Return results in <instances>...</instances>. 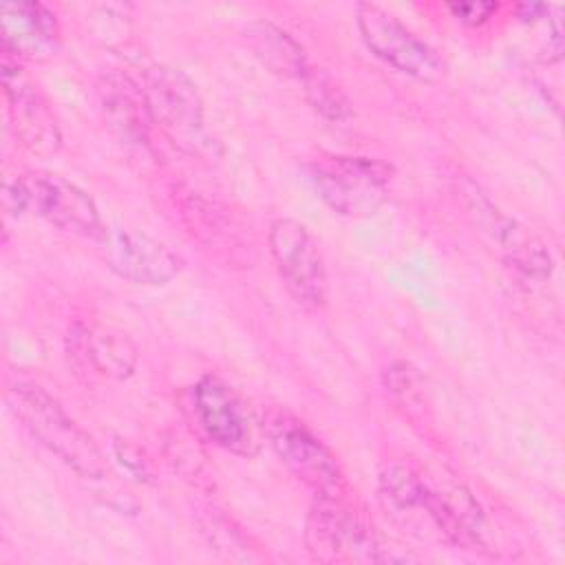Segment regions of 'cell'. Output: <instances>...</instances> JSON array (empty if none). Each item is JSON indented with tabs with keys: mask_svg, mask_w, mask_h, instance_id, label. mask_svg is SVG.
<instances>
[{
	"mask_svg": "<svg viewBox=\"0 0 565 565\" xmlns=\"http://www.w3.org/2000/svg\"><path fill=\"white\" fill-rule=\"evenodd\" d=\"M192 411L203 435L218 448L243 457L256 452V424L241 395L221 377L203 375L192 386Z\"/></svg>",
	"mask_w": 565,
	"mask_h": 565,
	"instance_id": "9",
	"label": "cell"
},
{
	"mask_svg": "<svg viewBox=\"0 0 565 565\" xmlns=\"http://www.w3.org/2000/svg\"><path fill=\"white\" fill-rule=\"evenodd\" d=\"M305 545L322 563L393 561L373 527L344 501L342 492L316 494L305 523Z\"/></svg>",
	"mask_w": 565,
	"mask_h": 565,
	"instance_id": "3",
	"label": "cell"
},
{
	"mask_svg": "<svg viewBox=\"0 0 565 565\" xmlns=\"http://www.w3.org/2000/svg\"><path fill=\"white\" fill-rule=\"evenodd\" d=\"M4 207L18 216L31 212L77 236L102 241L106 234L95 201L60 174L24 172L4 181Z\"/></svg>",
	"mask_w": 565,
	"mask_h": 565,
	"instance_id": "2",
	"label": "cell"
},
{
	"mask_svg": "<svg viewBox=\"0 0 565 565\" xmlns=\"http://www.w3.org/2000/svg\"><path fill=\"white\" fill-rule=\"evenodd\" d=\"M320 199L342 216H371L386 201L393 166L375 157L322 154L309 166Z\"/></svg>",
	"mask_w": 565,
	"mask_h": 565,
	"instance_id": "5",
	"label": "cell"
},
{
	"mask_svg": "<svg viewBox=\"0 0 565 565\" xmlns=\"http://www.w3.org/2000/svg\"><path fill=\"white\" fill-rule=\"evenodd\" d=\"M448 11L463 24L470 26H479L483 22H488L497 11L499 4L497 2H483V0H470V2H448L446 4Z\"/></svg>",
	"mask_w": 565,
	"mask_h": 565,
	"instance_id": "21",
	"label": "cell"
},
{
	"mask_svg": "<svg viewBox=\"0 0 565 565\" xmlns=\"http://www.w3.org/2000/svg\"><path fill=\"white\" fill-rule=\"evenodd\" d=\"M7 397L24 428L79 477L104 479L108 475L99 446L51 393L33 382H13Z\"/></svg>",
	"mask_w": 565,
	"mask_h": 565,
	"instance_id": "1",
	"label": "cell"
},
{
	"mask_svg": "<svg viewBox=\"0 0 565 565\" xmlns=\"http://www.w3.org/2000/svg\"><path fill=\"white\" fill-rule=\"evenodd\" d=\"M422 510L433 521V525L452 545L463 550H488V523L475 501V497L463 486H433L426 481Z\"/></svg>",
	"mask_w": 565,
	"mask_h": 565,
	"instance_id": "14",
	"label": "cell"
},
{
	"mask_svg": "<svg viewBox=\"0 0 565 565\" xmlns=\"http://www.w3.org/2000/svg\"><path fill=\"white\" fill-rule=\"evenodd\" d=\"M2 90L7 108L22 143L35 152H53L60 146V130L53 110L31 77L22 71L20 60L2 51Z\"/></svg>",
	"mask_w": 565,
	"mask_h": 565,
	"instance_id": "11",
	"label": "cell"
},
{
	"mask_svg": "<svg viewBox=\"0 0 565 565\" xmlns=\"http://www.w3.org/2000/svg\"><path fill=\"white\" fill-rule=\"evenodd\" d=\"M269 254L294 300L307 309L327 302L329 278L324 256L309 227L296 218H276L269 225Z\"/></svg>",
	"mask_w": 565,
	"mask_h": 565,
	"instance_id": "7",
	"label": "cell"
},
{
	"mask_svg": "<svg viewBox=\"0 0 565 565\" xmlns=\"http://www.w3.org/2000/svg\"><path fill=\"white\" fill-rule=\"evenodd\" d=\"M108 267L135 285H166L179 269L181 258L166 243L132 230H113L102 238Z\"/></svg>",
	"mask_w": 565,
	"mask_h": 565,
	"instance_id": "12",
	"label": "cell"
},
{
	"mask_svg": "<svg viewBox=\"0 0 565 565\" xmlns=\"http://www.w3.org/2000/svg\"><path fill=\"white\" fill-rule=\"evenodd\" d=\"M243 38L252 49V53L271 73L280 77H296V79H300L307 73L309 62L302 44L291 33L274 24L271 20L258 18L247 22L243 29Z\"/></svg>",
	"mask_w": 565,
	"mask_h": 565,
	"instance_id": "17",
	"label": "cell"
},
{
	"mask_svg": "<svg viewBox=\"0 0 565 565\" xmlns=\"http://www.w3.org/2000/svg\"><path fill=\"white\" fill-rule=\"evenodd\" d=\"M152 124L181 150L201 148L205 119L203 99L194 82L179 68L150 66L141 79Z\"/></svg>",
	"mask_w": 565,
	"mask_h": 565,
	"instance_id": "6",
	"label": "cell"
},
{
	"mask_svg": "<svg viewBox=\"0 0 565 565\" xmlns=\"http://www.w3.org/2000/svg\"><path fill=\"white\" fill-rule=\"evenodd\" d=\"M424 488L426 479L408 463L391 461L380 470V499L395 514L422 510Z\"/></svg>",
	"mask_w": 565,
	"mask_h": 565,
	"instance_id": "18",
	"label": "cell"
},
{
	"mask_svg": "<svg viewBox=\"0 0 565 565\" xmlns=\"http://www.w3.org/2000/svg\"><path fill=\"white\" fill-rule=\"evenodd\" d=\"M307 102L311 108L322 115L329 121H349L353 117V104L342 90V86L324 71V68H313L309 66L307 73L300 77Z\"/></svg>",
	"mask_w": 565,
	"mask_h": 565,
	"instance_id": "19",
	"label": "cell"
},
{
	"mask_svg": "<svg viewBox=\"0 0 565 565\" xmlns=\"http://www.w3.org/2000/svg\"><path fill=\"white\" fill-rule=\"evenodd\" d=\"M2 51L15 60H46L62 42L60 20L53 9L38 0H13L0 4Z\"/></svg>",
	"mask_w": 565,
	"mask_h": 565,
	"instance_id": "13",
	"label": "cell"
},
{
	"mask_svg": "<svg viewBox=\"0 0 565 565\" xmlns=\"http://www.w3.org/2000/svg\"><path fill=\"white\" fill-rule=\"evenodd\" d=\"M384 384H386V391L397 399V404L422 408V402H424L422 380L411 364L406 362L391 364L384 371Z\"/></svg>",
	"mask_w": 565,
	"mask_h": 565,
	"instance_id": "20",
	"label": "cell"
},
{
	"mask_svg": "<svg viewBox=\"0 0 565 565\" xmlns=\"http://www.w3.org/2000/svg\"><path fill=\"white\" fill-rule=\"evenodd\" d=\"M545 11H550V7H545V4H536V2L519 4V18H521L523 22H534V20L541 18Z\"/></svg>",
	"mask_w": 565,
	"mask_h": 565,
	"instance_id": "22",
	"label": "cell"
},
{
	"mask_svg": "<svg viewBox=\"0 0 565 565\" xmlns=\"http://www.w3.org/2000/svg\"><path fill=\"white\" fill-rule=\"evenodd\" d=\"M102 108L108 126L128 143H148L152 124L141 84L128 75H106L99 84Z\"/></svg>",
	"mask_w": 565,
	"mask_h": 565,
	"instance_id": "16",
	"label": "cell"
},
{
	"mask_svg": "<svg viewBox=\"0 0 565 565\" xmlns=\"http://www.w3.org/2000/svg\"><path fill=\"white\" fill-rule=\"evenodd\" d=\"M68 355L77 362L90 366L99 375L113 380H126L137 366L135 342L117 331L104 327H86L75 322L68 331Z\"/></svg>",
	"mask_w": 565,
	"mask_h": 565,
	"instance_id": "15",
	"label": "cell"
},
{
	"mask_svg": "<svg viewBox=\"0 0 565 565\" xmlns=\"http://www.w3.org/2000/svg\"><path fill=\"white\" fill-rule=\"evenodd\" d=\"M258 426L285 468L313 494L344 492V477L335 455L300 417L282 406H269L260 413Z\"/></svg>",
	"mask_w": 565,
	"mask_h": 565,
	"instance_id": "4",
	"label": "cell"
},
{
	"mask_svg": "<svg viewBox=\"0 0 565 565\" xmlns=\"http://www.w3.org/2000/svg\"><path fill=\"white\" fill-rule=\"evenodd\" d=\"M355 24L366 49L399 73L424 82H435L444 75V62L437 51L380 4H358Z\"/></svg>",
	"mask_w": 565,
	"mask_h": 565,
	"instance_id": "8",
	"label": "cell"
},
{
	"mask_svg": "<svg viewBox=\"0 0 565 565\" xmlns=\"http://www.w3.org/2000/svg\"><path fill=\"white\" fill-rule=\"evenodd\" d=\"M468 214L503 252L505 260L523 276L545 280L554 269L550 249L530 230L519 225L512 216L503 214L477 185L463 192Z\"/></svg>",
	"mask_w": 565,
	"mask_h": 565,
	"instance_id": "10",
	"label": "cell"
}]
</instances>
